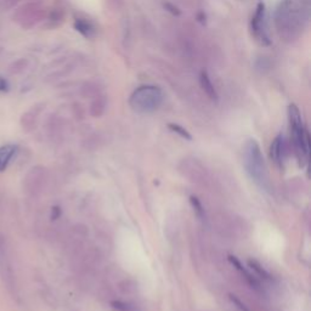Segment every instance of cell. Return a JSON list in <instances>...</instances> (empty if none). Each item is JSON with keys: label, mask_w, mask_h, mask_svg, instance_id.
Segmentation results:
<instances>
[{"label": "cell", "mask_w": 311, "mask_h": 311, "mask_svg": "<svg viewBox=\"0 0 311 311\" xmlns=\"http://www.w3.org/2000/svg\"><path fill=\"white\" fill-rule=\"evenodd\" d=\"M310 21V0H281L275 14L277 33L283 40L294 41Z\"/></svg>", "instance_id": "cell-1"}, {"label": "cell", "mask_w": 311, "mask_h": 311, "mask_svg": "<svg viewBox=\"0 0 311 311\" xmlns=\"http://www.w3.org/2000/svg\"><path fill=\"white\" fill-rule=\"evenodd\" d=\"M243 165L247 174L264 191H270L271 185L269 173L262 156L260 145L255 139H249L243 147Z\"/></svg>", "instance_id": "cell-2"}, {"label": "cell", "mask_w": 311, "mask_h": 311, "mask_svg": "<svg viewBox=\"0 0 311 311\" xmlns=\"http://www.w3.org/2000/svg\"><path fill=\"white\" fill-rule=\"evenodd\" d=\"M288 120L299 164H300V167H307L310 161V135L304 124L301 113L297 105H289Z\"/></svg>", "instance_id": "cell-3"}, {"label": "cell", "mask_w": 311, "mask_h": 311, "mask_svg": "<svg viewBox=\"0 0 311 311\" xmlns=\"http://www.w3.org/2000/svg\"><path fill=\"white\" fill-rule=\"evenodd\" d=\"M163 93L158 86L141 85L132 92L129 98V105L134 112L140 114L152 113L161 107Z\"/></svg>", "instance_id": "cell-4"}, {"label": "cell", "mask_w": 311, "mask_h": 311, "mask_svg": "<svg viewBox=\"0 0 311 311\" xmlns=\"http://www.w3.org/2000/svg\"><path fill=\"white\" fill-rule=\"evenodd\" d=\"M250 28H252L253 37L259 44L262 47H269L271 44V39L268 31L266 10H265V4L262 2L256 5L255 13L250 21Z\"/></svg>", "instance_id": "cell-5"}, {"label": "cell", "mask_w": 311, "mask_h": 311, "mask_svg": "<svg viewBox=\"0 0 311 311\" xmlns=\"http://www.w3.org/2000/svg\"><path fill=\"white\" fill-rule=\"evenodd\" d=\"M39 16V9L37 4H29L23 5L20 9H17L16 13L14 14L13 20L15 22L20 23L22 28H29V27L34 26L37 23V19Z\"/></svg>", "instance_id": "cell-6"}, {"label": "cell", "mask_w": 311, "mask_h": 311, "mask_svg": "<svg viewBox=\"0 0 311 311\" xmlns=\"http://www.w3.org/2000/svg\"><path fill=\"white\" fill-rule=\"evenodd\" d=\"M270 158L273 159L277 167L282 168L283 159H285V138H283L282 134L277 135L271 143Z\"/></svg>", "instance_id": "cell-7"}, {"label": "cell", "mask_w": 311, "mask_h": 311, "mask_svg": "<svg viewBox=\"0 0 311 311\" xmlns=\"http://www.w3.org/2000/svg\"><path fill=\"white\" fill-rule=\"evenodd\" d=\"M228 259H229V261H230L231 264L234 265V268H236L237 270L240 271V273L242 274L244 277H246L247 282H248L249 285L253 287V288L259 289V287H260V283H259V280L256 279V277L254 276V275H252V274H250L249 271L247 270V269L243 266V265H242V262H241L240 260H238V259L236 258V256H234V255H229V256H228Z\"/></svg>", "instance_id": "cell-8"}, {"label": "cell", "mask_w": 311, "mask_h": 311, "mask_svg": "<svg viewBox=\"0 0 311 311\" xmlns=\"http://www.w3.org/2000/svg\"><path fill=\"white\" fill-rule=\"evenodd\" d=\"M199 81H201L202 89L204 90V93L207 94V96L213 101H218V93H216L215 87H214L212 80L208 77L207 72H202L201 77H199Z\"/></svg>", "instance_id": "cell-9"}, {"label": "cell", "mask_w": 311, "mask_h": 311, "mask_svg": "<svg viewBox=\"0 0 311 311\" xmlns=\"http://www.w3.org/2000/svg\"><path fill=\"white\" fill-rule=\"evenodd\" d=\"M16 150L17 147L13 146V145L0 147V171L5 170V168L8 167V164L16 153Z\"/></svg>", "instance_id": "cell-10"}, {"label": "cell", "mask_w": 311, "mask_h": 311, "mask_svg": "<svg viewBox=\"0 0 311 311\" xmlns=\"http://www.w3.org/2000/svg\"><path fill=\"white\" fill-rule=\"evenodd\" d=\"M74 28L85 38H92L94 33H95V28H94L92 23L83 19H77L74 21Z\"/></svg>", "instance_id": "cell-11"}, {"label": "cell", "mask_w": 311, "mask_h": 311, "mask_svg": "<svg viewBox=\"0 0 311 311\" xmlns=\"http://www.w3.org/2000/svg\"><path fill=\"white\" fill-rule=\"evenodd\" d=\"M27 66H28V61H27L26 59H19L9 65L8 72H9V74H11V75L21 74L27 68Z\"/></svg>", "instance_id": "cell-12"}, {"label": "cell", "mask_w": 311, "mask_h": 311, "mask_svg": "<svg viewBox=\"0 0 311 311\" xmlns=\"http://www.w3.org/2000/svg\"><path fill=\"white\" fill-rule=\"evenodd\" d=\"M248 265H249V268L252 269V270L255 273V275H254L255 277L259 276L262 280H268V281L271 280V276L268 274V271L265 270V269L262 268L261 265H259L255 260H248Z\"/></svg>", "instance_id": "cell-13"}, {"label": "cell", "mask_w": 311, "mask_h": 311, "mask_svg": "<svg viewBox=\"0 0 311 311\" xmlns=\"http://www.w3.org/2000/svg\"><path fill=\"white\" fill-rule=\"evenodd\" d=\"M168 128L170 129L171 131H174L175 134L179 135V137H181L183 139H185V140H189V141L192 140L191 134H190V132L187 131L185 128H183V126H181V125L175 124V123H170V124H168Z\"/></svg>", "instance_id": "cell-14"}, {"label": "cell", "mask_w": 311, "mask_h": 311, "mask_svg": "<svg viewBox=\"0 0 311 311\" xmlns=\"http://www.w3.org/2000/svg\"><path fill=\"white\" fill-rule=\"evenodd\" d=\"M190 203H191L193 210H195V213H196V215H197L201 220H203L204 219V209H203V205H202L201 202H199V199L196 197V196H191V197H190Z\"/></svg>", "instance_id": "cell-15"}, {"label": "cell", "mask_w": 311, "mask_h": 311, "mask_svg": "<svg viewBox=\"0 0 311 311\" xmlns=\"http://www.w3.org/2000/svg\"><path fill=\"white\" fill-rule=\"evenodd\" d=\"M20 3V0H0V9L3 11H9L14 9Z\"/></svg>", "instance_id": "cell-16"}, {"label": "cell", "mask_w": 311, "mask_h": 311, "mask_svg": "<svg viewBox=\"0 0 311 311\" xmlns=\"http://www.w3.org/2000/svg\"><path fill=\"white\" fill-rule=\"evenodd\" d=\"M230 300L232 301V304H234L235 306L237 307L238 311H249L246 307V305H244L241 300H238V299L235 297V295H230Z\"/></svg>", "instance_id": "cell-17"}, {"label": "cell", "mask_w": 311, "mask_h": 311, "mask_svg": "<svg viewBox=\"0 0 311 311\" xmlns=\"http://www.w3.org/2000/svg\"><path fill=\"white\" fill-rule=\"evenodd\" d=\"M10 89V84H9V80L7 78L2 77L0 75V93H7Z\"/></svg>", "instance_id": "cell-18"}, {"label": "cell", "mask_w": 311, "mask_h": 311, "mask_svg": "<svg viewBox=\"0 0 311 311\" xmlns=\"http://www.w3.org/2000/svg\"><path fill=\"white\" fill-rule=\"evenodd\" d=\"M164 8L167 9L169 13H171L173 15H180L179 9H177L176 7H174V5L169 4V3H165V4H164Z\"/></svg>", "instance_id": "cell-19"}, {"label": "cell", "mask_w": 311, "mask_h": 311, "mask_svg": "<svg viewBox=\"0 0 311 311\" xmlns=\"http://www.w3.org/2000/svg\"><path fill=\"white\" fill-rule=\"evenodd\" d=\"M60 215H61V209H60L59 207H54L53 208V219L55 220L59 218Z\"/></svg>", "instance_id": "cell-20"}, {"label": "cell", "mask_w": 311, "mask_h": 311, "mask_svg": "<svg viewBox=\"0 0 311 311\" xmlns=\"http://www.w3.org/2000/svg\"><path fill=\"white\" fill-rule=\"evenodd\" d=\"M198 19H199V21H201L202 23H204L205 22V15L203 13H199L198 14Z\"/></svg>", "instance_id": "cell-21"}, {"label": "cell", "mask_w": 311, "mask_h": 311, "mask_svg": "<svg viewBox=\"0 0 311 311\" xmlns=\"http://www.w3.org/2000/svg\"><path fill=\"white\" fill-rule=\"evenodd\" d=\"M0 26H2V25H0Z\"/></svg>", "instance_id": "cell-22"}]
</instances>
